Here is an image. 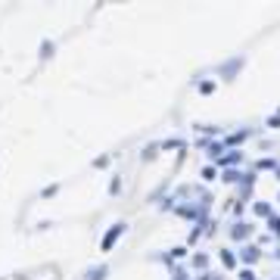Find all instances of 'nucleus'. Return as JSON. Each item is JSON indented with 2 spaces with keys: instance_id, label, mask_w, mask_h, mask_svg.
Wrapping results in <instances>:
<instances>
[{
  "instance_id": "f257e3e1",
  "label": "nucleus",
  "mask_w": 280,
  "mask_h": 280,
  "mask_svg": "<svg viewBox=\"0 0 280 280\" xmlns=\"http://www.w3.org/2000/svg\"><path fill=\"white\" fill-rule=\"evenodd\" d=\"M122 230H125L122 224H115V227H112V230L106 233V237H103V249H109V246H112V243H115V240H119V237H122Z\"/></svg>"
},
{
  "instance_id": "f03ea898",
  "label": "nucleus",
  "mask_w": 280,
  "mask_h": 280,
  "mask_svg": "<svg viewBox=\"0 0 280 280\" xmlns=\"http://www.w3.org/2000/svg\"><path fill=\"white\" fill-rule=\"evenodd\" d=\"M103 277H106V268H97V271H93L87 280H103Z\"/></svg>"
}]
</instances>
